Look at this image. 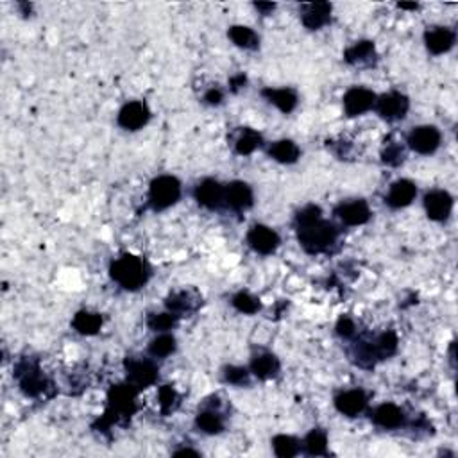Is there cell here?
<instances>
[{
	"label": "cell",
	"instance_id": "19",
	"mask_svg": "<svg viewBox=\"0 0 458 458\" xmlns=\"http://www.w3.org/2000/svg\"><path fill=\"white\" fill-rule=\"evenodd\" d=\"M454 40H457V36H454L453 31L447 29V27H432V29H428L425 33L426 48H428L430 54L433 56H440L449 52L451 48H453Z\"/></svg>",
	"mask_w": 458,
	"mask_h": 458
},
{
	"label": "cell",
	"instance_id": "30",
	"mask_svg": "<svg viewBox=\"0 0 458 458\" xmlns=\"http://www.w3.org/2000/svg\"><path fill=\"white\" fill-rule=\"evenodd\" d=\"M304 451L312 457H326L328 454V435L321 428L312 430L308 435L304 437L303 442Z\"/></svg>",
	"mask_w": 458,
	"mask_h": 458
},
{
	"label": "cell",
	"instance_id": "35",
	"mask_svg": "<svg viewBox=\"0 0 458 458\" xmlns=\"http://www.w3.org/2000/svg\"><path fill=\"white\" fill-rule=\"evenodd\" d=\"M177 324V316L172 312H165V313H150L147 317V326L150 328L152 331H165L172 330L174 326Z\"/></svg>",
	"mask_w": 458,
	"mask_h": 458
},
{
	"label": "cell",
	"instance_id": "36",
	"mask_svg": "<svg viewBox=\"0 0 458 458\" xmlns=\"http://www.w3.org/2000/svg\"><path fill=\"white\" fill-rule=\"evenodd\" d=\"M224 380L231 385H247L249 383V370L244 367L229 365L224 370Z\"/></svg>",
	"mask_w": 458,
	"mask_h": 458
},
{
	"label": "cell",
	"instance_id": "33",
	"mask_svg": "<svg viewBox=\"0 0 458 458\" xmlns=\"http://www.w3.org/2000/svg\"><path fill=\"white\" fill-rule=\"evenodd\" d=\"M272 447H274V453L278 454L279 458H292L299 453L301 444L296 437L276 435L274 439H272Z\"/></svg>",
	"mask_w": 458,
	"mask_h": 458
},
{
	"label": "cell",
	"instance_id": "18",
	"mask_svg": "<svg viewBox=\"0 0 458 458\" xmlns=\"http://www.w3.org/2000/svg\"><path fill=\"white\" fill-rule=\"evenodd\" d=\"M303 26L310 31H319L321 27L328 26L331 20V4L330 2H312L306 4L301 11Z\"/></svg>",
	"mask_w": 458,
	"mask_h": 458
},
{
	"label": "cell",
	"instance_id": "42",
	"mask_svg": "<svg viewBox=\"0 0 458 458\" xmlns=\"http://www.w3.org/2000/svg\"><path fill=\"white\" fill-rule=\"evenodd\" d=\"M254 8H256L258 11L264 13V15H271V13L276 9V4H272V2H256Z\"/></svg>",
	"mask_w": 458,
	"mask_h": 458
},
{
	"label": "cell",
	"instance_id": "39",
	"mask_svg": "<svg viewBox=\"0 0 458 458\" xmlns=\"http://www.w3.org/2000/svg\"><path fill=\"white\" fill-rule=\"evenodd\" d=\"M317 219H323V212H321L319 206L310 204V206H306V208H303L299 213H297L296 224H297V226H303V224H310V222H313V220H317Z\"/></svg>",
	"mask_w": 458,
	"mask_h": 458
},
{
	"label": "cell",
	"instance_id": "45",
	"mask_svg": "<svg viewBox=\"0 0 458 458\" xmlns=\"http://www.w3.org/2000/svg\"><path fill=\"white\" fill-rule=\"evenodd\" d=\"M174 454H194V457H199L197 451L190 449V447H187V449H177L176 453H174Z\"/></svg>",
	"mask_w": 458,
	"mask_h": 458
},
{
	"label": "cell",
	"instance_id": "7",
	"mask_svg": "<svg viewBox=\"0 0 458 458\" xmlns=\"http://www.w3.org/2000/svg\"><path fill=\"white\" fill-rule=\"evenodd\" d=\"M374 108H376V111L380 113L381 118L394 122L407 117L410 103H408V97L403 95V93L390 92V93H385V95L378 97Z\"/></svg>",
	"mask_w": 458,
	"mask_h": 458
},
{
	"label": "cell",
	"instance_id": "44",
	"mask_svg": "<svg viewBox=\"0 0 458 458\" xmlns=\"http://www.w3.org/2000/svg\"><path fill=\"white\" fill-rule=\"evenodd\" d=\"M397 8H401V9H410V11H415V9L419 8L417 4H407V2H400V4H397Z\"/></svg>",
	"mask_w": 458,
	"mask_h": 458
},
{
	"label": "cell",
	"instance_id": "43",
	"mask_svg": "<svg viewBox=\"0 0 458 458\" xmlns=\"http://www.w3.org/2000/svg\"><path fill=\"white\" fill-rule=\"evenodd\" d=\"M246 76H244V73H240V76H235V78L231 79V90L233 92H236V90H240L242 88L244 85H246Z\"/></svg>",
	"mask_w": 458,
	"mask_h": 458
},
{
	"label": "cell",
	"instance_id": "1",
	"mask_svg": "<svg viewBox=\"0 0 458 458\" xmlns=\"http://www.w3.org/2000/svg\"><path fill=\"white\" fill-rule=\"evenodd\" d=\"M297 239L301 247L310 254H319L330 249L338 239L337 227L324 219L297 226Z\"/></svg>",
	"mask_w": 458,
	"mask_h": 458
},
{
	"label": "cell",
	"instance_id": "16",
	"mask_svg": "<svg viewBox=\"0 0 458 458\" xmlns=\"http://www.w3.org/2000/svg\"><path fill=\"white\" fill-rule=\"evenodd\" d=\"M194 197L202 208L217 209L224 204V187L215 179H204L195 187Z\"/></svg>",
	"mask_w": 458,
	"mask_h": 458
},
{
	"label": "cell",
	"instance_id": "21",
	"mask_svg": "<svg viewBox=\"0 0 458 458\" xmlns=\"http://www.w3.org/2000/svg\"><path fill=\"white\" fill-rule=\"evenodd\" d=\"M373 421L374 425L383 430H396L403 426L405 414L397 405L383 403L373 412Z\"/></svg>",
	"mask_w": 458,
	"mask_h": 458
},
{
	"label": "cell",
	"instance_id": "27",
	"mask_svg": "<svg viewBox=\"0 0 458 458\" xmlns=\"http://www.w3.org/2000/svg\"><path fill=\"white\" fill-rule=\"evenodd\" d=\"M72 326L73 330L81 335H95L99 333V330L103 328V316L83 310V312L76 313V317H73L72 321Z\"/></svg>",
	"mask_w": 458,
	"mask_h": 458
},
{
	"label": "cell",
	"instance_id": "14",
	"mask_svg": "<svg viewBox=\"0 0 458 458\" xmlns=\"http://www.w3.org/2000/svg\"><path fill=\"white\" fill-rule=\"evenodd\" d=\"M224 202L235 212H246L254 202L253 188L244 181H233L224 187Z\"/></svg>",
	"mask_w": 458,
	"mask_h": 458
},
{
	"label": "cell",
	"instance_id": "3",
	"mask_svg": "<svg viewBox=\"0 0 458 458\" xmlns=\"http://www.w3.org/2000/svg\"><path fill=\"white\" fill-rule=\"evenodd\" d=\"M111 278L125 290H138L149 279V267L132 254H124L111 264Z\"/></svg>",
	"mask_w": 458,
	"mask_h": 458
},
{
	"label": "cell",
	"instance_id": "11",
	"mask_svg": "<svg viewBox=\"0 0 458 458\" xmlns=\"http://www.w3.org/2000/svg\"><path fill=\"white\" fill-rule=\"evenodd\" d=\"M16 370H19L16 376H19L20 381V389H22V392L26 394V396L36 397L47 389V387H45L47 385V380H45V376L36 365L24 362L20 363Z\"/></svg>",
	"mask_w": 458,
	"mask_h": 458
},
{
	"label": "cell",
	"instance_id": "4",
	"mask_svg": "<svg viewBox=\"0 0 458 458\" xmlns=\"http://www.w3.org/2000/svg\"><path fill=\"white\" fill-rule=\"evenodd\" d=\"M181 197V183L174 176L156 177L149 187V206L155 212H163L176 204Z\"/></svg>",
	"mask_w": 458,
	"mask_h": 458
},
{
	"label": "cell",
	"instance_id": "40",
	"mask_svg": "<svg viewBox=\"0 0 458 458\" xmlns=\"http://www.w3.org/2000/svg\"><path fill=\"white\" fill-rule=\"evenodd\" d=\"M335 330H337L338 337L349 338V337H353V335H355L356 326H355V323H353V321L349 319V317H342V319L337 323V326H335Z\"/></svg>",
	"mask_w": 458,
	"mask_h": 458
},
{
	"label": "cell",
	"instance_id": "13",
	"mask_svg": "<svg viewBox=\"0 0 458 458\" xmlns=\"http://www.w3.org/2000/svg\"><path fill=\"white\" fill-rule=\"evenodd\" d=\"M425 209L428 219L444 222L453 212V197L446 190H432L425 195Z\"/></svg>",
	"mask_w": 458,
	"mask_h": 458
},
{
	"label": "cell",
	"instance_id": "20",
	"mask_svg": "<svg viewBox=\"0 0 458 458\" xmlns=\"http://www.w3.org/2000/svg\"><path fill=\"white\" fill-rule=\"evenodd\" d=\"M417 195V187L410 179H400L392 183L389 194L385 195V202L394 209L407 208Z\"/></svg>",
	"mask_w": 458,
	"mask_h": 458
},
{
	"label": "cell",
	"instance_id": "6",
	"mask_svg": "<svg viewBox=\"0 0 458 458\" xmlns=\"http://www.w3.org/2000/svg\"><path fill=\"white\" fill-rule=\"evenodd\" d=\"M440 140L442 136L435 125H419V127L412 129L408 135V145L417 155L430 156L440 147Z\"/></svg>",
	"mask_w": 458,
	"mask_h": 458
},
{
	"label": "cell",
	"instance_id": "23",
	"mask_svg": "<svg viewBox=\"0 0 458 458\" xmlns=\"http://www.w3.org/2000/svg\"><path fill=\"white\" fill-rule=\"evenodd\" d=\"M281 363L276 358L272 353H261V355L254 356L251 362V373L260 380H271V378L278 376Z\"/></svg>",
	"mask_w": 458,
	"mask_h": 458
},
{
	"label": "cell",
	"instance_id": "12",
	"mask_svg": "<svg viewBox=\"0 0 458 458\" xmlns=\"http://www.w3.org/2000/svg\"><path fill=\"white\" fill-rule=\"evenodd\" d=\"M378 97L370 90L362 88V86H355V88L348 90L344 95V110L348 117H360V115L367 113L373 110L376 104Z\"/></svg>",
	"mask_w": 458,
	"mask_h": 458
},
{
	"label": "cell",
	"instance_id": "25",
	"mask_svg": "<svg viewBox=\"0 0 458 458\" xmlns=\"http://www.w3.org/2000/svg\"><path fill=\"white\" fill-rule=\"evenodd\" d=\"M376 58V48L374 43L369 40L356 41L353 47H349L344 52V59L349 65H370Z\"/></svg>",
	"mask_w": 458,
	"mask_h": 458
},
{
	"label": "cell",
	"instance_id": "28",
	"mask_svg": "<svg viewBox=\"0 0 458 458\" xmlns=\"http://www.w3.org/2000/svg\"><path fill=\"white\" fill-rule=\"evenodd\" d=\"M227 36H229V40H231L236 47L246 48V51H256V48L260 47V38H258V34L254 33L251 27L233 26L231 29H229V33H227Z\"/></svg>",
	"mask_w": 458,
	"mask_h": 458
},
{
	"label": "cell",
	"instance_id": "26",
	"mask_svg": "<svg viewBox=\"0 0 458 458\" xmlns=\"http://www.w3.org/2000/svg\"><path fill=\"white\" fill-rule=\"evenodd\" d=\"M195 426L206 435H219L224 430V417L215 408H208V410L199 412L195 417Z\"/></svg>",
	"mask_w": 458,
	"mask_h": 458
},
{
	"label": "cell",
	"instance_id": "29",
	"mask_svg": "<svg viewBox=\"0 0 458 458\" xmlns=\"http://www.w3.org/2000/svg\"><path fill=\"white\" fill-rule=\"evenodd\" d=\"M197 304L199 297H194V293L187 292V290L172 293V296L167 299V308H169V312L176 313L177 317H179V313L194 312V310L197 308Z\"/></svg>",
	"mask_w": 458,
	"mask_h": 458
},
{
	"label": "cell",
	"instance_id": "32",
	"mask_svg": "<svg viewBox=\"0 0 458 458\" xmlns=\"http://www.w3.org/2000/svg\"><path fill=\"white\" fill-rule=\"evenodd\" d=\"M176 351V338L169 333H162L152 338L149 344V355L152 358H167Z\"/></svg>",
	"mask_w": 458,
	"mask_h": 458
},
{
	"label": "cell",
	"instance_id": "41",
	"mask_svg": "<svg viewBox=\"0 0 458 458\" xmlns=\"http://www.w3.org/2000/svg\"><path fill=\"white\" fill-rule=\"evenodd\" d=\"M224 100V93L219 88H212L204 93V103L209 106H219Z\"/></svg>",
	"mask_w": 458,
	"mask_h": 458
},
{
	"label": "cell",
	"instance_id": "15",
	"mask_svg": "<svg viewBox=\"0 0 458 458\" xmlns=\"http://www.w3.org/2000/svg\"><path fill=\"white\" fill-rule=\"evenodd\" d=\"M335 215L345 224V226H363L370 220V208L365 201L358 199V201L342 202L335 208Z\"/></svg>",
	"mask_w": 458,
	"mask_h": 458
},
{
	"label": "cell",
	"instance_id": "22",
	"mask_svg": "<svg viewBox=\"0 0 458 458\" xmlns=\"http://www.w3.org/2000/svg\"><path fill=\"white\" fill-rule=\"evenodd\" d=\"M261 95L285 115L292 113L297 106V100H299L297 93L292 88H265Z\"/></svg>",
	"mask_w": 458,
	"mask_h": 458
},
{
	"label": "cell",
	"instance_id": "34",
	"mask_svg": "<svg viewBox=\"0 0 458 458\" xmlns=\"http://www.w3.org/2000/svg\"><path fill=\"white\" fill-rule=\"evenodd\" d=\"M231 303L240 313H246V316H254V313H258L261 310L260 299L251 296L249 292H239L233 297Z\"/></svg>",
	"mask_w": 458,
	"mask_h": 458
},
{
	"label": "cell",
	"instance_id": "5",
	"mask_svg": "<svg viewBox=\"0 0 458 458\" xmlns=\"http://www.w3.org/2000/svg\"><path fill=\"white\" fill-rule=\"evenodd\" d=\"M125 370H127V380L135 389H147L155 385L158 380V367L150 360L127 358L125 360Z\"/></svg>",
	"mask_w": 458,
	"mask_h": 458
},
{
	"label": "cell",
	"instance_id": "10",
	"mask_svg": "<svg viewBox=\"0 0 458 458\" xmlns=\"http://www.w3.org/2000/svg\"><path fill=\"white\" fill-rule=\"evenodd\" d=\"M150 118L149 108L140 100H132L122 106V110L118 111L117 122L122 129L125 131H138L143 125H147Z\"/></svg>",
	"mask_w": 458,
	"mask_h": 458
},
{
	"label": "cell",
	"instance_id": "9",
	"mask_svg": "<svg viewBox=\"0 0 458 458\" xmlns=\"http://www.w3.org/2000/svg\"><path fill=\"white\" fill-rule=\"evenodd\" d=\"M247 244L254 253L267 256V254L276 253L279 247V235L269 226L258 224V226L251 227L247 233Z\"/></svg>",
	"mask_w": 458,
	"mask_h": 458
},
{
	"label": "cell",
	"instance_id": "24",
	"mask_svg": "<svg viewBox=\"0 0 458 458\" xmlns=\"http://www.w3.org/2000/svg\"><path fill=\"white\" fill-rule=\"evenodd\" d=\"M269 156L278 163H283V165H292L299 160L301 149L292 140H279L269 147Z\"/></svg>",
	"mask_w": 458,
	"mask_h": 458
},
{
	"label": "cell",
	"instance_id": "8",
	"mask_svg": "<svg viewBox=\"0 0 458 458\" xmlns=\"http://www.w3.org/2000/svg\"><path fill=\"white\" fill-rule=\"evenodd\" d=\"M136 390L135 387L131 385V383H127V385H117L113 387V389L110 390V396H108V400H110V408H108L106 414L110 415H115V417H118V415H125V417H131L132 412H135V396H136Z\"/></svg>",
	"mask_w": 458,
	"mask_h": 458
},
{
	"label": "cell",
	"instance_id": "38",
	"mask_svg": "<svg viewBox=\"0 0 458 458\" xmlns=\"http://www.w3.org/2000/svg\"><path fill=\"white\" fill-rule=\"evenodd\" d=\"M381 158H383V163H387V165L397 167L403 163L405 152L403 149H401V145H397V143H390V145H387V149L383 150Z\"/></svg>",
	"mask_w": 458,
	"mask_h": 458
},
{
	"label": "cell",
	"instance_id": "2",
	"mask_svg": "<svg viewBox=\"0 0 458 458\" xmlns=\"http://www.w3.org/2000/svg\"><path fill=\"white\" fill-rule=\"evenodd\" d=\"M397 344H400V340H397V335L394 331H385V333L374 338L373 342H360L355 349L356 363L360 367L370 369L381 360H387L396 355Z\"/></svg>",
	"mask_w": 458,
	"mask_h": 458
},
{
	"label": "cell",
	"instance_id": "37",
	"mask_svg": "<svg viewBox=\"0 0 458 458\" xmlns=\"http://www.w3.org/2000/svg\"><path fill=\"white\" fill-rule=\"evenodd\" d=\"M160 405H162L163 414H169L179 405V396L170 385H165L160 389Z\"/></svg>",
	"mask_w": 458,
	"mask_h": 458
},
{
	"label": "cell",
	"instance_id": "31",
	"mask_svg": "<svg viewBox=\"0 0 458 458\" xmlns=\"http://www.w3.org/2000/svg\"><path fill=\"white\" fill-rule=\"evenodd\" d=\"M261 143H264V140H261L260 132H256L254 129L244 127L242 135H240L235 142L236 155H240V156L253 155L254 150L260 149Z\"/></svg>",
	"mask_w": 458,
	"mask_h": 458
},
{
	"label": "cell",
	"instance_id": "17",
	"mask_svg": "<svg viewBox=\"0 0 458 458\" xmlns=\"http://www.w3.org/2000/svg\"><path fill=\"white\" fill-rule=\"evenodd\" d=\"M335 408L345 417H356L367 408V396L362 389L345 390L335 397Z\"/></svg>",
	"mask_w": 458,
	"mask_h": 458
}]
</instances>
